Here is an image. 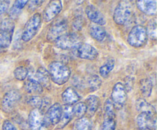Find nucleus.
<instances>
[{"instance_id":"35","label":"nucleus","mask_w":157,"mask_h":130,"mask_svg":"<svg viewBox=\"0 0 157 130\" xmlns=\"http://www.w3.org/2000/svg\"><path fill=\"white\" fill-rule=\"evenodd\" d=\"M9 1H0V16L2 15L9 9Z\"/></svg>"},{"instance_id":"5","label":"nucleus","mask_w":157,"mask_h":130,"mask_svg":"<svg viewBox=\"0 0 157 130\" xmlns=\"http://www.w3.org/2000/svg\"><path fill=\"white\" fill-rule=\"evenodd\" d=\"M147 34L146 28L142 25H135L132 28L127 37V41L130 46L136 48L143 47L147 41Z\"/></svg>"},{"instance_id":"29","label":"nucleus","mask_w":157,"mask_h":130,"mask_svg":"<svg viewBox=\"0 0 157 130\" xmlns=\"http://www.w3.org/2000/svg\"><path fill=\"white\" fill-rule=\"evenodd\" d=\"M73 108V113L77 118L84 117V114L87 113V107L84 102H78L75 104Z\"/></svg>"},{"instance_id":"36","label":"nucleus","mask_w":157,"mask_h":130,"mask_svg":"<svg viewBox=\"0 0 157 130\" xmlns=\"http://www.w3.org/2000/svg\"><path fill=\"white\" fill-rule=\"evenodd\" d=\"M73 26L76 30H80L83 26V19L80 17H77L73 22Z\"/></svg>"},{"instance_id":"22","label":"nucleus","mask_w":157,"mask_h":130,"mask_svg":"<svg viewBox=\"0 0 157 130\" xmlns=\"http://www.w3.org/2000/svg\"><path fill=\"white\" fill-rule=\"evenodd\" d=\"M89 32H90V35H91L92 38L98 41H104L107 36V32H106L105 29L101 25H98L96 24H92L90 26Z\"/></svg>"},{"instance_id":"20","label":"nucleus","mask_w":157,"mask_h":130,"mask_svg":"<svg viewBox=\"0 0 157 130\" xmlns=\"http://www.w3.org/2000/svg\"><path fill=\"white\" fill-rule=\"evenodd\" d=\"M73 116V108H72L71 106H64V108H62V113H61V118H60V120L58 123V128H64L71 120Z\"/></svg>"},{"instance_id":"14","label":"nucleus","mask_w":157,"mask_h":130,"mask_svg":"<svg viewBox=\"0 0 157 130\" xmlns=\"http://www.w3.org/2000/svg\"><path fill=\"white\" fill-rule=\"evenodd\" d=\"M136 123L140 130H152L156 128V120L153 114L141 113L136 118Z\"/></svg>"},{"instance_id":"26","label":"nucleus","mask_w":157,"mask_h":130,"mask_svg":"<svg viewBox=\"0 0 157 130\" xmlns=\"http://www.w3.org/2000/svg\"><path fill=\"white\" fill-rule=\"evenodd\" d=\"M115 66V60L113 58H109L107 59L104 64H102L101 67H100V74L102 77L106 78L109 74H110V72L113 70V69L114 68Z\"/></svg>"},{"instance_id":"28","label":"nucleus","mask_w":157,"mask_h":130,"mask_svg":"<svg viewBox=\"0 0 157 130\" xmlns=\"http://www.w3.org/2000/svg\"><path fill=\"white\" fill-rule=\"evenodd\" d=\"M92 125L87 118H80L74 123L73 130H91Z\"/></svg>"},{"instance_id":"34","label":"nucleus","mask_w":157,"mask_h":130,"mask_svg":"<svg viewBox=\"0 0 157 130\" xmlns=\"http://www.w3.org/2000/svg\"><path fill=\"white\" fill-rule=\"evenodd\" d=\"M2 130H18L9 120H6L2 124Z\"/></svg>"},{"instance_id":"21","label":"nucleus","mask_w":157,"mask_h":130,"mask_svg":"<svg viewBox=\"0 0 157 130\" xmlns=\"http://www.w3.org/2000/svg\"><path fill=\"white\" fill-rule=\"evenodd\" d=\"M35 80L42 87H48L50 86V76L48 71L44 67H39L37 70Z\"/></svg>"},{"instance_id":"19","label":"nucleus","mask_w":157,"mask_h":130,"mask_svg":"<svg viewBox=\"0 0 157 130\" xmlns=\"http://www.w3.org/2000/svg\"><path fill=\"white\" fill-rule=\"evenodd\" d=\"M25 91L32 96H38L43 92V87L34 78H29L24 85Z\"/></svg>"},{"instance_id":"24","label":"nucleus","mask_w":157,"mask_h":130,"mask_svg":"<svg viewBox=\"0 0 157 130\" xmlns=\"http://www.w3.org/2000/svg\"><path fill=\"white\" fill-rule=\"evenodd\" d=\"M29 2L28 1H21V0H18V1H15L14 2L13 6H12V8L9 10V17H10L11 19H15L17 18L21 14V10L23 9V8L25 6V5Z\"/></svg>"},{"instance_id":"9","label":"nucleus","mask_w":157,"mask_h":130,"mask_svg":"<svg viewBox=\"0 0 157 130\" xmlns=\"http://www.w3.org/2000/svg\"><path fill=\"white\" fill-rule=\"evenodd\" d=\"M68 29L66 20H58L55 21L49 28L47 33V39L50 41H55L58 38L67 33Z\"/></svg>"},{"instance_id":"13","label":"nucleus","mask_w":157,"mask_h":130,"mask_svg":"<svg viewBox=\"0 0 157 130\" xmlns=\"http://www.w3.org/2000/svg\"><path fill=\"white\" fill-rule=\"evenodd\" d=\"M62 10V2L60 0L52 1L44 9L43 12V19L45 22L53 20Z\"/></svg>"},{"instance_id":"8","label":"nucleus","mask_w":157,"mask_h":130,"mask_svg":"<svg viewBox=\"0 0 157 130\" xmlns=\"http://www.w3.org/2000/svg\"><path fill=\"white\" fill-rule=\"evenodd\" d=\"M116 127L114 106L111 99H107L104 102V116L102 130H114Z\"/></svg>"},{"instance_id":"16","label":"nucleus","mask_w":157,"mask_h":130,"mask_svg":"<svg viewBox=\"0 0 157 130\" xmlns=\"http://www.w3.org/2000/svg\"><path fill=\"white\" fill-rule=\"evenodd\" d=\"M85 12L89 19L94 22V24L101 26L106 24V18L104 14L93 5H88L86 7Z\"/></svg>"},{"instance_id":"31","label":"nucleus","mask_w":157,"mask_h":130,"mask_svg":"<svg viewBox=\"0 0 157 130\" xmlns=\"http://www.w3.org/2000/svg\"><path fill=\"white\" fill-rule=\"evenodd\" d=\"M87 84H88L89 89L91 91H95L100 88L101 84H102V81L98 75H92L89 77Z\"/></svg>"},{"instance_id":"37","label":"nucleus","mask_w":157,"mask_h":130,"mask_svg":"<svg viewBox=\"0 0 157 130\" xmlns=\"http://www.w3.org/2000/svg\"><path fill=\"white\" fill-rule=\"evenodd\" d=\"M43 2V1H31L29 2V7L32 9H36L37 7H38L39 6H41V3Z\"/></svg>"},{"instance_id":"17","label":"nucleus","mask_w":157,"mask_h":130,"mask_svg":"<svg viewBox=\"0 0 157 130\" xmlns=\"http://www.w3.org/2000/svg\"><path fill=\"white\" fill-rule=\"evenodd\" d=\"M157 2L155 0L147 1V0H140L136 2L137 8L144 13L149 15H154L156 14Z\"/></svg>"},{"instance_id":"12","label":"nucleus","mask_w":157,"mask_h":130,"mask_svg":"<svg viewBox=\"0 0 157 130\" xmlns=\"http://www.w3.org/2000/svg\"><path fill=\"white\" fill-rule=\"evenodd\" d=\"M62 113V106L61 104L56 102L51 106L44 115V122L46 126L49 125H56L58 123Z\"/></svg>"},{"instance_id":"1","label":"nucleus","mask_w":157,"mask_h":130,"mask_svg":"<svg viewBox=\"0 0 157 130\" xmlns=\"http://www.w3.org/2000/svg\"><path fill=\"white\" fill-rule=\"evenodd\" d=\"M48 73L50 79L58 85H63L69 80L71 70L66 64L60 61H53L49 64Z\"/></svg>"},{"instance_id":"3","label":"nucleus","mask_w":157,"mask_h":130,"mask_svg":"<svg viewBox=\"0 0 157 130\" xmlns=\"http://www.w3.org/2000/svg\"><path fill=\"white\" fill-rule=\"evenodd\" d=\"M83 38L78 33H66L58 38L55 44L58 48L62 50H74L77 49L82 44Z\"/></svg>"},{"instance_id":"11","label":"nucleus","mask_w":157,"mask_h":130,"mask_svg":"<svg viewBox=\"0 0 157 130\" xmlns=\"http://www.w3.org/2000/svg\"><path fill=\"white\" fill-rule=\"evenodd\" d=\"M112 102L113 106H122L124 105L127 99V93L125 87L121 83H117L113 87L111 93Z\"/></svg>"},{"instance_id":"2","label":"nucleus","mask_w":157,"mask_h":130,"mask_svg":"<svg viewBox=\"0 0 157 130\" xmlns=\"http://www.w3.org/2000/svg\"><path fill=\"white\" fill-rule=\"evenodd\" d=\"M15 23L11 18H6L2 22L0 28V54L10 46L13 36Z\"/></svg>"},{"instance_id":"33","label":"nucleus","mask_w":157,"mask_h":130,"mask_svg":"<svg viewBox=\"0 0 157 130\" xmlns=\"http://www.w3.org/2000/svg\"><path fill=\"white\" fill-rule=\"evenodd\" d=\"M42 102H43V99H41L38 96H30L29 100H28V103L30 104L32 106L35 107V109H38V110H40V108L41 107Z\"/></svg>"},{"instance_id":"6","label":"nucleus","mask_w":157,"mask_h":130,"mask_svg":"<svg viewBox=\"0 0 157 130\" xmlns=\"http://www.w3.org/2000/svg\"><path fill=\"white\" fill-rule=\"evenodd\" d=\"M133 12L132 6L129 1H121L118 3L113 12V21L117 24H126Z\"/></svg>"},{"instance_id":"4","label":"nucleus","mask_w":157,"mask_h":130,"mask_svg":"<svg viewBox=\"0 0 157 130\" xmlns=\"http://www.w3.org/2000/svg\"><path fill=\"white\" fill-rule=\"evenodd\" d=\"M41 26V15L39 13H35L25 25L21 34V40L25 42L31 41L36 35Z\"/></svg>"},{"instance_id":"27","label":"nucleus","mask_w":157,"mask_h":130,"mask_svg":"<svg viewBox=\"0 0 157 130\" xmlns=\"http://www.w3.org/2000/svg\"><path fill=\"white\" fill-rule=\"evenodd\" d=\"M140 89L142 95L145 97H149L151 95L152 90H153V83L151 80L146 78V79L141 80L140 84Z\"/></svg>"},{"instance_id":"32","label":"nucleus","mask_w":157,"mask_h":130,"mask_svg":"<svg viewBox=\"0 0 157 130\" xmlns=\"http://www.w3.org/2000/svg\"><path fill=\"white\" fill-rule=\"evenodd\" d=\"M29 75V70L25 67H18L14 70V76L18 80H24Z\"/></svg>"},{"instance_id":"7","label":"nucleus","mask_w":157,"mask_h":130,"mask_svg":"<svg viewBox=\"0 0 157 130\" xmlns=\"http://www.w3.org/2000/svg\"><path fill=\"white\" fill-rule=\"evenodd\" d=\"M21 99V93L17 90H12L7 92L3 96L1 102L2 110L5 113H12L18 105Z\"/></svg>"},{"instance_id":"30","label":"nucleus","mask_w":157,"mask_h":130,"mask_svg":"<svg viewBox=\"0 0 157 130\" xmlns=\"http://www.w3.org/2000/svg\"><path fill=\"white\" fill-rule=\"evenodd\" d=\"M156 18H153V19L150 20V22L148 23L146 31H147V37L149 36L151 39L154 40V41L156 39Z\"/></svg>"},{"instance_id":"15","label":"nucleus","mask_w":157,"mask_h":130,"mask_svg":"<svg viewBox=\"0 0 157 130\" xmlns=\"http://www.w3.org/2000/svg\"><path fill=\"white\" fill-rule=\"evenodd\" d=\"M77 55L78 58L84 60H93L96 59L98 55V51L95 47L87 43H82L79 47L77 48Z\"/></svg>"},{"instance_id":"18","label":"nucleus","mask_w":157,"mask_h":130,"mask_svg":"<svg viewBox=\"0 0 157 130\" xmlns=\"http://www.w3.org/2000/svg\"><path fill=\"white\" fill-rule=\"evenodd\" d=\"M61 98L65 105L71 106L78 102L81 99V96L75 89L72 87H67L61 94Z\"/></svg>"},{"instance_id":"23","label":"nucleus","mask_w":157,"mask_h":130,"mask_svg":"<svg viewBox=\"0 0 157 130\" xmlns=\"http://www.w3.org/2000/svg\"><path fill=\"white\" fill-rule=\"evenodd\" d=\"M85 105L87 107V112L90 116H93L95 112L98 110L100 104V100L98 96L94 95H90L86 99Z\"/></svg>"},{"instance_id":"25","label":"nucleus","mask_w":157,"mask_h":130,"mask_svg":"<svg viewBox=\"0 0 157 130\" xmlns=\"http://www.w3.org/2000/svg\"><path fill=\"white\" fill-rule=\"evenodd\" d=\"M136 109L138 112H140V113H147L154 115L156 113L154 107L144 99H138L136 100Z\"/></svg>"},{"instance_id":"10","label":"nucleus","mask_w":157,"mask_h":130,"mask_svg":"<svg viewBox=\"0 0 157 130\" xmlns=\"http://www.w3.org/2000/svg\"><path fill=\"white\" fill-rule=\"evenodd\" d=\"M44 115L38 109H33L29 116V124L32 130H45Z\"/></svg>"}]
</instances>
